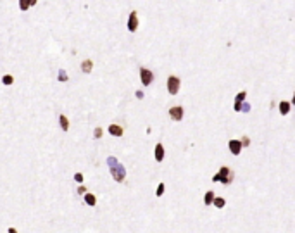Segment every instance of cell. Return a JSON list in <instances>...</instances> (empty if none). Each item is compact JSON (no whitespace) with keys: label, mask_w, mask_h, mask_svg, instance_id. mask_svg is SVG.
Wrapping results in <instances>:
<instances>
[{"label":"cell","mask_w":295,"mask_h":233,"mask_svg":"<svg viewBox=\"0 0 295 233\" xmlns=\"http://www.w3.org/2000/svg\"><path fill=\"white\" fill-rule=\"evenodd\" d=\"M107 164H109V169H111V175H112V178L117 181V183H121V181H124L126 178V169L124 166H123L121 163H117L116 157H107Z\"/></svg>","instance_id":"6da1fadb"},{"label":"cell","mask_w":295,"mask_h":233,"mask_svg":"<svg viewBox=\"0 0 295 233\" xmlns=\"http://www.w3.org/2000/svg\"><path fill=\"white\" fill-rule=\"evenodd\" d=\"M212 181H221V183H224V185H230L231 181H233V173L226 166H223L221 169L212 176Z\"/></svg>","instance_id":"7a4b0ae2"},{"label":"cell","mask_w":295,"mask_h":233,"mask_svg":"<svg viewBox=\"0 0 295 233\" xmlns=\"http://www.w3.org/2000/svg\"><path fill=\"white\" fill-rule=\"evenodd\" d=\"M180 85H181V81H180L178 76H169L168 78V92L171 95H176L180 92Z\"/></svg>","instance_id":"3957f363"},{"label":"cell","mask_w":295,"mask_h":233,"mask_svg":"<svg viewBox=\"0 0 295 233\" xmlns=\"http://www.w3.org/2000/svg\"><path fill=\"white\" fill-rule=\"evenodd\" d=\"M138 12L136 10H131L130 12V18H128V31H131V33H135V31L138 30Z\"/></svg>","instance_id":"277c9868"},{"label":"cell","mask_w":295,"mask_h":233,"mask_svg":"<svg viewBox=\"0 0 295 233\" xmlns=\"http://www.w3.org/2000/svg\"><path fill=\"white\" fill-rule=\"evenodd\" d=\"M140 79H142V83L145 86H148L154 81V73L150 69H147V67H140Z\"/></svg>","instance_id":"5b68a950"},{"label":"cell","mask_w":295,"mask_h":233,"mask_svg":"<svg viewBox=\"0 0 295 233\" xmlns=\"http://www.w3.org/2000/svg\"><path fill=\"white\" fill-rule=\"evenodd\" d=\"M169 116L173 121H181L183 119V107L181 106H174L169 109Z\"/></svg>","instance_id":"8992f818"},{"label":"cell","mask_w":295,"mask_h":233,"mask_svg":"<svg viewBox=\"0 0 295 233\" xmlns=\"http://www.w3.org/2000/svg\"><path fill=\"white\" fill-rule=\"evenodd\" d=\"M228 147H230V152L233 155H238L240 152H242V142L236 140V138H233V140L228 142Z\"/></svg>","instance_id":"52a82bcc"},{"label":"cell","mask_w":295,"mask_h":233,"mask_svg":"<svg viewBox=\"0 0 295 233\" xmlns=\"http://www.w3.org/2000/svg\"><path fill=\"white\" fill-rule=\"evenodd\" d=\"M107 131L111 133L112 136H117V138L124 135V130H123V126H119V124H109Z\"/></svg>","instance_id":"ba28073f"},{"label":"cell","mask_w":295,"mask_h":233,"mask_svg":"<svg viewBox=\"0 0 295 233\" xmlns=\"http://www.w3.org/2000/svg\"><path fill=\"white\" fill-rule=\"evenodd\" d=\"M156 161L157 163H162L164 161V147H162V143H157L156 145Z\"/></svg>","instance_id":"9c48e42d"},{"label":"cell","mask_w":295,"mask_h":233,"mask_svg":"<svg viewBox=\"0 0 295 233\" xmlns=\"http://www.w3.org/2000/svg\"><path fill=\"white\" fill-rule=\"evenodd\" d=\"M91 69H93V61L91 59H85L81 62V71L85 74H88V73H91Z\"/></svg>","instance_id":"30bf717a"},{"label":"cell","mask_w":295,"mask_h":233,"mask_svg":"<svg viewBox=\"0 0 295 233\" xmlns=\"http://www.w3.org/2000/svg\"><path fill=\"white\" fill-rule=\"evenodd\" d=\"M278 109H280V114L281 116H286L288 112H290V104L288 102H280V106H278Z\"/></svg>","instance_id":"8fae6325"},{"label":"cell","mask_w":295,"mask_h":233,"mask_svg":"<svg viewBox=\"0 0 295 233\" xmlns=\"http://www.w3.org/2000/svg\"><path fill=\"white\" fill-rule=\"evenodd\" d=\"M59 123H61L62 131H69V119L66 118L64 114H61V116H59Z\"/></svg>","instance_id":"7c38bea8"},{"label":"cell","mask_w":295,"mask_h":233,"mask_svg":"<svg viewBox=\"0 0 295 233\" xmlns=\"http://www.w3.org/2000/svg\"><path fill=\"white\" fill-rule=\"evenodd\" d=\"M85 202H87L90 207H93V206H97V197L93 194H88L87 192V194H85Z\"/></svg>","instance_id":"4fadbf2b"},{"label":"cell","mask_w":295,"mask_h":233,"mask_svg":"<svg viewBox=\"0 0 295 233\" xmlns=\"http://www.w3.org/2000/svg\"><path fill=\"white\" fill-rule=\"evenodd\" d=\"M212 202H214V192L212 190H209V192H205V195H204V204L205 206H212Z\"/></svg>","instance_id":"5bb4252c"},{"label":"cell","mask_w":295,"mask_h":233,"mask_svg":"<svg viewBox=\"0 0 295 233\" xmlns=\"http://www.w3.org/2000/svg\"><path fill=\"white\" fill-rule=\"evenodd\" d=\"M57 79H59L61 83H66V81L69 79V76H67V73H66V69H59V73H57Z\"/></svg>","instance_id":"9a60e30c"},{"label":"cell","mask_w":295,"mask_h":233,"mask_svg":"<svg viewBox=\"0 0 295 233\" xmlns=\"http://www.w3.org/2000/svg\"><path fill=\"white\" fill-rule=\"evenodd\" d=\"M214 207H217V209H223V207L226 206V200L223 197H214Z\"/></svg>","instance_id":"2e32d148"},{"label":"cell","mask_w":295,"mask_h":233,"mask_svg":"<svg viewBox=\"0 0 295 233\" xmlns=\"http://www.w3.org/2000/svg\"><path fill=\"white\" fill-rule=\"evenodd\" d=\"M2 83H4L5 86H10V85L14 83V76L12 74H4L2 76Z\"/></svg>","instance_id":"e0dca14e"},{"label":"cell","mask_w":295,"mask_h":233,"mask_svg":"<svg viewBox=\"0 0 295 233\" xmlns=\"http://www.w3.org/2000/svg\"><path fill=\"white\" fill-rule=\"evenodd\" d=\"M19 9L26 12V10L30 9V0H19Z\"/></svg>","instance_id":"ac0fdd59"},{"label":"cell","mask_w":295,"mask_h":233,"mask_svg":"<svg viewBox=\"0 0 295 233\" xmlns=\"http://www.w3.org/2000/svg\"><path fill=\"white\" fill-rule=\"evenodd\" d=\"M247 97V92H238L236 93V97H235V102H243Z\"/></svg>","instance_id":"d6986e66"},{"label":"cell","mask_w":295,"mask_h":233,"mask_svg":"<svg viewBox=\"0 0 295 233\" xmlns=\"http://www.w3.org/2000/svg\"><path fill=\"white\" fill-rule=\"evenodd\" d=\"M164 188H166V185H164V183H159V187H157V190H156V195H157V197L164 195Z\"/></svg>","instance_id":"ffe728a7"},{"label":"cell","mask_w":295,"mask_h":233,"mask_svg":"<svg viewBox=\"0 0 295 233\" xmlns=\"http://www.w3.org/2000/svg\"><path fill=\"white\" fill-rule=\"evenodd\" d=\"M102 133H104V130L100 126H97L95 130H93V136H95V138H102Z\"/></svg>","instance_id":"44dd1931"},{"label":"cell","mask_w":295,"mask_h":233,"mask_svg":"<svg viewBox=\"0 0 295 233\" xmlns=\"http://www.w3.org/2000/svg\"><path fill=\"white\" fill-rule=\"evenodd\" d=\"M74 180L78 181V183H83V180H85V178H83V173H76V175H74Z\"/></svg>","instance_id":"7402d4cb"},{"label":"cell","mask_w":295,"mask_h":233,"mask_svg":"<svg viewBox=\"0 0 295 233\" xmlns=\"http://www.w3.org/2000/svg\"><path fill=\"white\" fill-rule=\"evenodd\" d=\"M78 194H79V195H85V194H87V187H85V185H79V187H78Z\"/></svg>","instance_id":"603a6c76"},{"label":"cell","mask_w":295,"mask_h":233,"mask_svg":"<svg viewBox=\"0 0 295 233\" xmlns=\"http://www.w3.org/2000/svg\"><path fill=\"white\" fill-rule=\"evenodd\" d=\"M240 142H242V147H247V145H250V140H249V136H243V138H242V140H240Z\"/></svg>","instance_id":"cb8c5ba5"},{"label":"cell","mask_w":295,"mask_h":233,"mask_svg":"<svg viewBox=\"0 0 295 233\" xmlns=\"http://www.w3.org/2000/svg\"><path fill=\"white\" fill-rule=\"evenodd\" d=\"M235 110H236V112H242V102H235Z\"/></svg>","instance_id":"d4e9b609"},{"label":"cell","mask_w":295,"mask_h":233,"mask_svg":"<svg viewBox=\"0 0 295 233\" xmlns=\"http://www.w3.org/2000/svg\"><path fill=\"white\" fill-rule=\"evenodd\" d=\"M249 110H250V106H249V104H243V102H242V112H249Z\"/></svg>","instance_id":"484cf974"},{"label":"cell","mask_w":295,"mask_h":233,"mask_svg":"<svg viewBox=\"0 0 295 233\" xmlns=\"http://www.w3.org/2000/svg\"><path fill=\"white\" fill-rule=\"evenodd\" d=\"M135 95H136V98H143V92H142V90H136Z\"/></svg>","instance_id":"4316f807"},{"label":"cell","mask_w":295,"mask_h":233,"mask_svg":"<svg viewBox=\"0 0 295 233\" xmlns=\"http://www.w3.org/2000/svg\"><path fill=\"white\" fill-rule=\"evenodd\" d=\"M38 4V0H30V7H33V5Z\"/></svg>","instance_id":"83f0119b"},{"label":"cell","mask_w":295,"mask_h":233,"mask_svg":"<svg viewBox=\"0 0 295 233\" xmlns=\"http://www.w3.org/2000/svg\"><path fill=\"white\" fill-rule=\"evenodd\" d=\"M7 233H18V230H16V228H9V230H7Z\"/></svg>","instance_id":"f1b7e54d"},{"label":"cell","mask_w":295,"mask_h":233,"mask_svg":"<svg viewBox=\"0 0 295 233\" xmlns=\"http://www.w3.org/2000/svg\"><path fill=\"white\" fill-rule=\"evenodd\" d=\"M292 106H295V93H293V97H292Z\"/></svg>","instance_id":"f546056e"}]
</instances>
